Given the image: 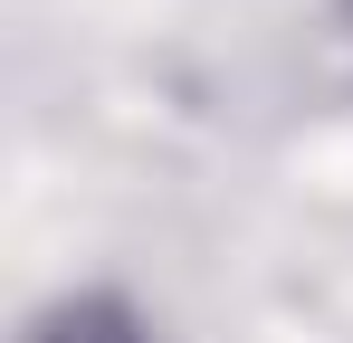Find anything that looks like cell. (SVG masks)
I'll list each match as a JSON object with an SVG mask.
<instances>
[{
    "label": "cell",
    "instance_id": "6da1fadb",
    "mask_svg": "<svg viewBox=\"0 0 353 343\" xmlns=\"http://www.w3.org/2000/svg\"><path fill=\"white\" fill-rule=\"evenodd\" d=\"M39 343H134V324H124L115 305H67V315H58Z\"/></svg>",
    "mask_w": 353,
    "mask_h": 343
}]
</instances>
